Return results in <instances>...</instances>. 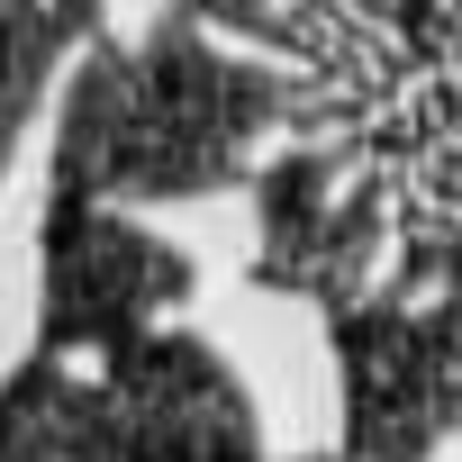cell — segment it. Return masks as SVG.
Here are the masks:
<instances>
[{
  "instance_id": "cell-1",
  "label": "cell",
  "mask_w": 462,
  "mask_h": 462,
  "mask_svg": "<svg viewBox=\"0 0 462 462\" xmlns=\"http://www.w3.org/2000/svg\"><path fill=\"white\" fill-rule=\"evenodd\" d=\"M263 28L390 263L462 309V0H263Z\"/></svg>"
}]
</instances>
